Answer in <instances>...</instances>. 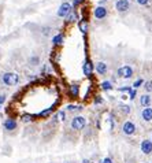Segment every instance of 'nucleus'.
I'll use <instances>...</instances> for the list:
<instances>
[{
    "instance_id": "1",
    "label": "nucleus",
    "mask_w": 152,
    "mask_h": 163,
    "mask_svg": "<svg viewBox=\"0 0 152 163\" xmlns=\"http://www.w3.org/2000/svg\"><path fill=\"white\" fill-rule=\"evenodd\" d=\"M2 82L6 87H14L19 82V76L14 72H7L2 76Z\"/></svg>"
},
{
    "instance_id": "2",
    "label": "nucleus",
    "mask_w": 152,
    "mask_h": 163,
    "mask_svg": "<svg viewBox=\"0 0 152 163\" xmlns=\"http://www.w3.org/2000/svg\"><path fill=\"white\" fill-rule=\"evenodd\" d=\"M70 126H71V129L75 130V132H81L82 129H85L86 119L84 117H81V115H77V117H74L71 119V123H70Z\"/></svg>"
},
{
    "instance_id": "3",
    "label": "nucleus",
    "mask_w": 152,
    "mask_h": 163,
    "mask_svg": "<svg viewBox=\"0 0 152 163\" xmlns=\"http://www.w3.org/2000/svg\"><path fill=\"white\" fill-rule=\"evenodd\" d=\"M71 11H73V4H71V3H69V2H65V3L60 4L59 8H58L56 15L59 17V18H66Z\"/></svg>"
},
{
    "instance_id": "4",
    "label": "nucleus",
    "mask_w": 152,
    "mask_h": 163,
    "mask_svg": "<svg viewBox=\"0 0 152 163\" xmlns=\"http://www.w3.org/2000/svg\"><path fill=\"white\" fill-rule=\"evenodd\" d=\"M3 129L6 130V132H14V130L18 129V122H17L15 118L13 117H8L7 119H4V122H3Z\"/></svg>"
},
{
    "instance_id": "5",
    "label": "nucleus",
    "mask_w": 152,
    "mask_h": 163,
    "mask_svg": "<svg viewBox=\"0 0 152 163\" xmlns=\"http://www.w3.org/2000/svg\"><path fill=\"white\" fill-rule=\"evenodd\" d=\"M136 132H137V126L134 122H131V121L124 122V125H122V133L125 136H133Z\"/></svg>"
},
{
    "instance_id": "6",
    "label": "nucleus",
    "mask_w": 152,
    "mask_h": 163,
    "mask_svg": "<svg viewBox=\"0 0 152 163\" xmlns=\"http://www.w3.org/2000/svg\"><path fill=\"white\" fill-rule=\"evenodd\" d=\"M107 15H108V10H107L104 6H97V7L93 10V17L96 19L101 21V19H106Z\"/></svg>"
},
{
    "instance_id": "7",
    "label": "nucleus",
    "mask_w": 152,
    "mask_h": 163,
    "mask_svg": "<svg viewBox=\"0 0 152 163\" xmlns=\"http://www.w3.org/2000/svg\"><path fill=\"white\" fill-rule=\"evenodd\" d=\"M129 8H130L129 0H118V2L115 3V10L118 11V13H126Z\"/></svg>"
},
{
    "instance_id": "8",
    "label": "nucleus",
    "mask_w": 152,
    "mask_h": 163,
    "mask_svg": "<svg viewBox=\"0 0 152 163\" xmlns=\"http://www.w3.org/2000/svg\"><path fill=\"white\" fill-rule=\"evenodd\" d=\"M140 149L144 155H151L152 153V141L151 140H142L140 144Z\"/></svg>"
},
{
    "instance_id": "9",
    "label": "nucleus",
    "mask_w": 152,
    "mask_h": 163,
    "mask_svg": "<svg viewBox=\"0 0 152 163\" xmlns=\"http://www.w3.org/2000/svg\"><path fill=\"white\" fill-rule=\"evenodd\" d=\"M93 70H95V64H93L90 60H85V63H84V66H82V72L85 74V77H88V78L92 77Z\"/></svg>"
},
{
    "instance_id": "10",
    "label": "nucleus",
    "mask_w": 152,
    "mask_h": 163,
    "mask_svg": "<svg viewBox=\"0 0 152 163\" xmlns=\"http://www.w3.org/2000/svg\"><path fill=\"white\" fill-rule=\"evenodd\" d=\"M141 119L144 122H151L152 121V107H144L141 110Z\"/></svg>"
},
{
    "instance_id": "11",
    "label": "nucleus",
    "mask_w": 152,
    "mask_h": 163,
    "mask_svg": "<svg viewBox=\"0 0 152 163\" xmlns=\"http://www.w3.org/2000/svg\"><path fill=\"white\" fill-rule=\"evenodd\" d=\"M95 69L99 76H104V74H107V72H108V67H107V64L104 62H97L95 64Z\"/></svg>"
},
{
    "instance_id": "12",
    "label": "nucleus",
    "mask_w": 152,
    "mask_h": 163,
    "mask_svg": "<svg viewBox=\"0 0 152 163\" xmlns=\"http://www.w3.org/2000/svg\"><path fill=\"white\" fill-rule=\"evenodd\" d=\"M151 102H152V99H151V96L150 95H141V96H140V104H141V107L144 108V107H150L151 106Z\"/></svg>"
},
{
    "instance_id": "13",
    "label": "nucleus",
    "mask_w": 152,
    "mask_h": 163,
    "mask_svg": "<svg viewBox=\"0 0 152 163\" xmlns=\"http://www.w3.org/2000/svg\"><path fill=\"white\" fill-rule=\"evenodd\" d=\"M133 77V69L130 66H122V78L129 80Z\"/></svg>"
},
{
    "instance_id": "14",
    "label": "nucleus",
    "mask_w": 152,
    "mask_h": 163,
    "mask_svg": "<svg viewBox=\"0 0 152 163\" xmlns=\"http://www.w3.org/2000/svg\"><path fill=\"white\" fill-rule=\"evenodd\" d=\"M69 95L71 97H78V95H80V87L78 85H70L69 87Z\"/></svg>"
},
{
    "instance_id": "15",
    "label": "nucleus",
    "mask_w": 152,
    "mask_h": 163,
    "mask_svg": "<svg viewBox=\"0 0 152 163\" xmlns=\"http://www.w3.org/2000/svg\"><path fill=\"white\" fill-rule=\"evenodd\" d=\"M54 107H49V108H45V110H43L41 112H39V114L36 115V118H48L49 115L54 112Z\"/></svg>"
},
{
    "instance_id": "16",
    "label": "nucleus",
    "mask_w": 152,
    "mask_h": 163,
    "mask_svg": "<svg viewBox=\"0 0 152 163\" xmlns=\"http://www.w3.org/2000/svg\"><path fill=\"white\" fill-rule=\"evenodd\" d=\"M63 40H65V37H63L62 33H58L56 36H54V38H52V44H54L55 47H59L63 44Z\"/></svg>"
},
{
    "instance_id": "17",
    "label": "nucleus",
    "mask_w": 152,
    "mask_h": 163,
    "mask_svg": "<svg viewBox=\"0 0 152 163\" xmlns=\"http://www.w3.org/2000/svg\"><path fill=\"white\" fill-rule=\"evenodd\" d=\"M100 88H101V91H112L114 85H112V82H111V81H103L100 84Z\"/></svg>"
},
{
    "instance_id": "18",
    "label": "nucleus",
    "mask_w": 152,
    "mask_h": 163,
    "mask_svg": "<svg viewBox=\"0 0 152 163\" xmlns=\"http://www.w3.org/2000/svg\"><path fill=\"white\" fill-rule=\"evenodd\" d=\"M78 28H80V32H82L84 34H86L88 32V22L85 19H81L80 22H78Z\"/></svg>"
},
{
    "instance_id": "19",
    "label": "nucleus",
    "mask_w": 152,
    "mask_h": 163,
    "mask_svg": "<svg viewBox=\"0 0 152 163\" xmlns=\"http://www.w3.org/2000/svg\"><path fill=\"white\" fill-rule=\"evenodd\" d=\"M34 115H30V114H23L22 117H21V121L23 123H30V122H33L34 121Z\"/></svg>"
},
{
    "instance_id": "20",
    "label": "nucleus",
    "mask_w": 152,
    "mask_h": 163,
    "mask_svg": "<svg viewBox=\"0 0 152 163\" xmlns=\"http://www.w3.org/2000/svg\"><path fill=\"white\" fill-rule=\"evenodd\" d=\"M75 21H77V15H75L74 11H71V13L66 17V23H73V22H75Z\"/></svg>"
},
{
    "instance_id": "21",
    "label": "nucleus",
    "mask_w": 152,
    "mask_h": 163,
    "mask_svg": "<svg viewBox=\"0 0 152 163\" xmlns=\"http://www.w3.org/2000/svg\"><path fill=\"white\" fill-rule=\"evenodd\" d=\"M142 88H144V91L147 92V93H151L152 92V81H145L144 84H142Z\"/></svg>"
},
{
    "instance_id": "22",
    "label": "nucleus",
    "mask_w": 152,
    "mask_h": 163,
    "mask_svg": "<svg viewBox=\"0 0 152 163\" xmlns=\"http://www.w3.org/2000/svg\"><path fill=\"white\" fill-rule=\"evenodd\" d=\"M55 117L58 118V121H62V122H65V121H66V112L60 110V111L56 112V115H55Z\"/></svg>"
},
{
    "instance_id": "23",
    "label": "nucleus",
    "mask_w": 152,
    "mask_h": 163,
    "mask_svg": "<svg viewBox=\"0 0 152 163\" xmlns=\"http://www.w3.org/2000/svg\"><path fill=\"white\" fill-rule=\"evenodd\" d=\"M119 108H121V111H122V114H124V115H127L130 112V106L121 104V106H119Z\"/></svg>"
},
{
    "instance_id": "24",
    "label": "nucleus",
    "mask_w": 152,
    "mask_h": 163,
    "mask_svg": "<svg viewBox=\"0 0 152 163\" xmlns=\"http://www.w3.org/2000/svg\"><path fill=\"white\" fill-rule=\"evenodd\" d=\"M39 63H40L39 56H32V58H30V64H32V66H37Z\"/></svg>"
},
{
    "instance_id": "25",
    "label": "nucleus",
    "mask_w": 152,
    "mask_h": 163,
    "mask_svg": "<svg viewBox=\"0 0 152 163\" xmlns=\"http://www.w3.org/2000/svg\"><path fill=\"white\" fill-rule=\"evenodd\" d=\"M136 97H137V89H133V88H131V89L129 91V99L134 100Z\"/></svg>"
},
{
    "instance_id": "26",
    "label": "nucleus",
    "mask_w": 152,
    "mask_h": 163,
    "mask_svg": "<svg viewBox=\"0 0 152 163\" xmlns=\"http://www.w3.org/2000/svg\"><path fill=\"white\" fill-rule=\"evenodd\" d=\"M51 30H52V29L49 28V26H47V28L41 29V33L44 34V36H49V34H51Z\"/></svg>"
},
{
    "instance_id": "27",
    "label": "nucleus",
    "mask_w": 152,
    "mask_h": 163,
    "mask_svg": "<svg viewBox=\"0 0 152 163\" xmlns=\"http://www.w3.org/2000/svg\"><path fill=\"white\" fill-rule=\"evenodd\" d=\"M142 84H144V80H141V78H140V80H137V81H136V82H134V84H133L134 89H137V88H140V87H141Z\"/></svg>"
},
{
    "instance_id": "28",
    "label": "nucleus",
    "mask_w": 152,
    "mask_h": 163,
    "mask_svg": "<svg viewBox=\"0 0 152 163\" xmlns=\"http://www.w3.org/2000/svg\"><path fill=\"white\" fill-rule=\"evenodd\" d=\"M150 2H151V0H136V3H137V4H140V6H148V4H150Z\"/></svg>"
},
{
    "instance_id": "29",
    "label": "nucleus",
    "mask_w": 152,
    "mask_h": 163,
    "mask_svg": "<svg viewBox=\"0 0 152 163\" xmlns=\"http://www.w3.org/2000/svg\"><path fill=\"white\" fill-rule=\"evenodd\" d=\"M100 163H114V161L111 158H104V159H101Z\"/></svg>"
},
{
    "instance_id": "30",
    "label": "nucleus",
    "mask_w": 152,
    "mask_h": 163,
    "mask_svg": "<svg viewBox=\"0 0 152 163\" xmlns=\"http://www.w3.org/2000/svg\"><path fill=\"white\" fill-rule=\"evenodd\" d=\"M100 103H103V99H101L100 96H96V99H95V104H100Z\"/></svg>"
},
{
    "instance_id": "31",
    "label": "nucleus",
    "mask_w": 152,
    "mask_h": 163,
    "mask_svg": "<svg viewBox=\"0 0 152 163\" xmlns=\"http://www.w3.org/2000/svg\"><path fill=\"white\" fill-rule=\"evenodd\" d=\"M130 89H131V88H130V87H126V88H119V89H118V91H119V92H129Z\"/></svg>"
},
{
    "instance_id": "32",
    "label": "nucleus",
    "mask_w": 152,
    "mask_h": 163,
    "mask_svg": "<svg viewBox=\"0 0 152 163\" xmlns=\"http://www.w3.org/2000/svg\"><path fill=\"white\" fill-rule=\"evenodd\" d=\"M4 102H6V96L4 95H0V106H2Z\"/></svg>"
},
{
    "instance_id": "33",
    "label": "nucleus",
    "mask_w": 152,
    "mask_h": 163,
    "mask_svg": "<svg viewBox=\"0 0 152 163\" xmlns=\"http://www.w3.org/2000/svg\"><path fill=\"white\" fill-rule=\"evenodd\" d=\"M82 2H84V0H73V4H74V6H78L80 3H82Z\"/></svg>"
},
{
    "instance_id": "34",
    "label": "nucleus",
    "mask_w": 152,
    "mask_h": 163,
    "mask_svg": "<svg viewBox=\"0 0 152 163\" xmlns=\"http://www.w3.org/2000/svg\"><path fill=\"white\" fill-rule=\"evenodd\" d=\"M82 163H92V161H90V159H84Z\"/></svg>"
},
{
    "instance_id": "35",
    "label": "nucleus",
    "mask_w": 152,
    "mask_h": 163,
    "mask_svg": "<svg viewBox=\"0 0 152 163\" xmlns=\"http://www.w3.org/2000/svg\"><path fill=\"white\" fill-rule=\"evenodd\" d=\"M104 3H106V0H100V2H99V6H104Z\"/></svg>"
},
{
    "instance_id": "36",
    "label": "nucleus",
    "mask_w": 152,
    "mask_h": 163,
    "mask_svg": "<svg viewBox=\"0 0 152 163\" xmlns=\"http://www.w3.org/2000/svg\"><path fill=\"white\" fill-rule=\"evenodd\" d=\"M0 110H2V106H0Z\"/></svg>"
},
{
    "instance_id": "37",
    "label": "nucleus",
    "mask_w": 152,
    "mask_h": 163,
    "mask_svg": "<svg viewBox=\"0 0 152 163\" xmlns=\"http://www.w3.org/2000/svg\"><path fill=\"white\" fill-rule=\"evenodd\" d=\"M67 163H69V162H67Z\"/></svg>"
},
{
    "instance_id": "38",
    "label": "nucleus",
    "mask_w": 152,
    "mask_h": 163,
    "mask_svg": "<svg viewBox=\"0 0 152 163\" xmlns=\"http://www.w3.org/2000/svg\"><path fill=\"white\" fill-rule=\"evenodd\" d=\"M151 141H152V140H151Z\"/></svg>"
}]
</instances>
